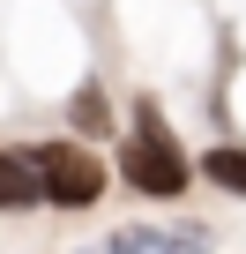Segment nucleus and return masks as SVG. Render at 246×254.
<instances>
[{
	"label": "nucleus",
	"instance_id": "1",
	"mask_svg": "<svg viewBox=\"0 0 246 254\" xmlns=\"http://www.w3.org/2000/svg\"><path fill=\"white\" fill-rule=\"evenodd\" d=\"M119 172H127V187H142V194H179L187 187V157L172 142V127L157 120V105H135V135H127V150H119Z\"/></svg>",
	"mask_w": 246,
	"mask_h": 254
},
{
	"label": "nucleus",
	"instance_id": "2",
	"mask_svg": "<svg viewBox=\"0 0 246 254\" xmlns=\"http://www.w3.org/2000/svg\"><path fill=\"white\" fill-rule=\"evenodd\" d=\"M30 172H38V194H52V202H97V187H104V165L90 157V150H75V142H52V150H30Z\"/></svg>",
	"mask_w": 246,
	"mask_h": 254
},
{
	"label": "nucleus",
	"instance_id": "3",
	"mask_svg": "<svg viewBox=\"0 0 246 254\" xmlns=\"http://www.w3.org/2000/svg\"><path fill=\"white\" fill-rule=\"evenodd\" d=\"M97 254H201V247L179 239V232H112Z\"/></svg>",
	"mask_w": 246,
	"mask_h": 254
},
{
	"label": "nucleus",
	"instance_id": "4",
	"mask_svg": "<svg viewBox=\"0 0 246 254\" xmlns=\"http://www.w3.org/2000/svg\"><path fill=\"white\" fill-rule=\"evenodd\" d=\"M0 202H45L38 194V172H30V150H0Z\"/></svg>",
	"mask_w": 246,
	"mask_h": 254
},
{
	"label": "nucleus",
	"instance_id": "5",
	"mask_svg": "<svg viewBox=\"0 0 246 254\" xmlns=\"http://www.w3.org/2000/svg\"><path fill=\"white\" fill-rule=\"evenodd\" d=\"M201 172H209L216 187H231V194H246V150H231V142H224V150H209V157H201Z\"/></svg>",
	"mask_w": 246,
	"mask_h": 254
}]
</instances>
